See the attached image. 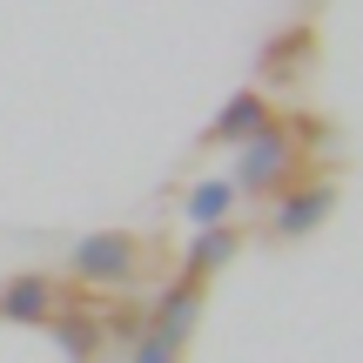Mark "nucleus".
Wrapping results in <instances>:
<instances>
[{"label":"nucleus","mask_w":363,"mask_h":363,"mask_svg":"<svg viewBox=\"0 0 363 363\" xmlns=\"http://www.w3.org/2000/svg\"><path fill=\"white\" fill-rule=\"evenodd\" d=\"M0 316H7V323L40 330V323L54 316V276H40V269L7 276V283H0Z\"/></svg>","instance_id":"0eeeda50"},{"label":"nucleus","mask_w":363,"mask_h":363,"mask_svg":"<svg viewBox=\"0 0 363 363\" xmlns=\"http://www.w3.org/2000/svg\"><path fill=\"white\" fill-rule=\"evenodd\" d=\"M142 256L148 249L135 242L128 229H94V235H81V242H67V276H81V283H94V289H128L135 276H142Z\"/></svg>","instance_id":"f03ea898"},{"label":"nucleus","mask_w":363,"mask_h":363,"mask_svg":"<svg viewBox=\"0 0 363 363\" xmlns=\"http://www.w3.org/2000/svg\"><path fill=\"white\" fill-rule=\"evenodd\" d=\"M235 195H276L296 182V135L283 128V121H269V128H256L249 142H235Z\"/></svg>","instance_id":"f257e3e1"},{"label":"nucleus","mask_w":363,"mask_h":363,"mask_svg":"<svg viewBox=\"0 0 363 363\" xmlns=\"http://www.w3.org/2000/svg\"><path fill=\"white\" fill-rule=\"evenodd\" d=\"M128 363H182V350H169L155 330H142V337L128 343Z\"/></svg>","instance_id":"9b49d317"},{"label":"nucleus","mask_w":363,"mask_h":363,"mask_svg":"<svg viewBox=\"0 0 363 363\" xmlns=\"http://www.w3.org/2000/svg\"><path fill=\"white\" fill-rule=\"evenodd\" d=\"M303 54H310V34H283L269 54H262V74H269V81L296 74V67H303Z\"/></svg>","instance_id":"9d476101"},{"label":"nucleus","mask_w":363,"mask_h":363,"mask_svg":"<svg viewBox=\"0 0 363 363\" xmlns=\"http://www.w3.org/2000/svg\"><path fill=\"white\" fill-rule=\"evenodd\" d=\"M40 330H54V343H61L74 363H94V350H101V316L94 310H54Z\"/></svg>","instance_id":"1a4fd4ad"},{"label":"nucleus","mask_w":363,"mask_h":363,"mask_svg":"<svg viewBox=\"0 0 363 363\" xmlns=\"http://www.w3.org/2000/svg\"><path fill=\"white\" fill-rule=\"evenodd\" d=\"M235 249H242L235 222H222V229H189V249H182V276L208 283L216 269H229V262H235Z\"/></svg>","instance_id":"6e6552de"},{"label":"nucleus","mask_w":363,"mask_h":363,"mask_svg":"<svg viewBox=\"0 0 363 363\" xmlns=\"http://www.w3.org/2000/svg\"><path fill=\"white\" fill-rule=\"evenodd\" d=\"M182 222L189 229H222V222H235V208H242V195H235L229 175H195L189 189H182Z\"/></svg>","instance_id":"423d86ee"},{"label":"nucleus","mask_w":363,"mask_h":363,"mask_svg":"<svg viewBox=\"0 0 363 363\" xmlns=\"http://www.w3.org/2000/svg\"><path fill=\"white\" fill-rule=\"evenodd\" d=\"M195 316H202V283H195V276H175V283L155 296V310H148V330H155L169 350H182L189 330H195Z\"/></svg>","instance_id":"39448f33"},{"label":"nucleus","mask_w":363,"mask_h":363,"mask_svg":"<svg viewBox=\"0 0 363 363\" xmlns=\"http://www.w3.org/2000/svg\"><path fill=\"white\" fill-rule=\"evenodd\" d=\"M330 208H337V182H289L283 202H276V216H269L276 242H303V235H316L330 222Z\"/></svg>","instance_id":"7ed1b4c3"},{"label":"nucleus","mask_w":363,"mask_h":363,"mask_svg":"<svg viewBox=\"0 0 363 363\" xmlns=\"http://www.w3.org/2000/svg\"><path fill=\"white\" fill-rule=\"evenodd\" d=\"M269 121H276V115H269V94H262V88H235L229 101L216 108V121L202 128V142H216V148H235V142H249L256 128H269Z\"/></svg>","instance_id":"20e7f679"}]
</instances>
